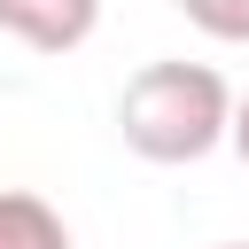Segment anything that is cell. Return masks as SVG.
I'll return each instance as SVG.
<instances>
[{
  "instance_id": "1",
  "label": "cell",
  "mask_w": 249,
  "mask_h": 249,
  "mask_svg": "<svg viewBox=\"0 0 249 249\" xmlns=\"http://www.w3.org/2000/svg\"><path fill=\"white\" fill-rule=\"evenodd\" d=\"M117 132L140 163H202L218 140H233V86L210 62H148L124 78Z\"/></svg>"
},
{
  "instance_id": "2",
  "label": "cell",
  "mask_w": 249,
  "mask_h": 249,
  "mask_svg": "<svg viewBox=\"0 0 249 249\" xmlns=\"http://www.w3.org/2000/svg\"><path fill=\"white\" fill-rule=\"evenodd\" d=\"M93 23H101V0H0V39L31 54H70L93 39Z\"/></svg>"
},
{
  "instance_id": "3",
  "label": "cell",
  "mask_w": 249,
  "mask_h": 249,
  "mask_svg": "<svg viewBox=\"0 0 249 249\" xmlns=\"http://www.w3.org/2000/svg\"><path fill=\"white\" fill-rule=\"evenodd\" d=\"M0 249H70V226L54 218V202L0 187Z\"/></svg>"
},
{
  "instance_id": "4",
  "label": "cell",
  "mask_w": 249,
  "mask_h": 249,
  "mask_svg": "<svg viewBox=\"0 0 249 249\" xmlns=\"http://www.w3.org/2000/svg\"><path fill=\"white\" fill-rule=\"evenodd\" d=\"M195 31H210V39H226V47H249V0H171Z\"/></svg>"
},
{
  "instance_id": "5",
  "label": "cell",
  "mask_w": 249,
  "mask_h": 249,
  "mask_svg": "<svg viewBox=\"0 0 249 249\" xmlns=\"http://www.w3.org/2000/svg\"><path fill=\"white\" fill-rule=\"evenodd\" d=\"M233 156H241V163H249V93H241V101H233Z\"/></svg>"
},
{
  "instance_id": "6",
  "label": "cell",
  "mask_w": 249,
  "mask_h": 249,
  "mask_svg": "<svg viewBox=\"0 0 249 249\" xmlns=\"http://www.w3.org/2000/svg\"><path fill=\"white\" fill-rule=\"evenodd\" d=\"M218 249H249V241H218Z\"/></svg>"
}]
</instances>
